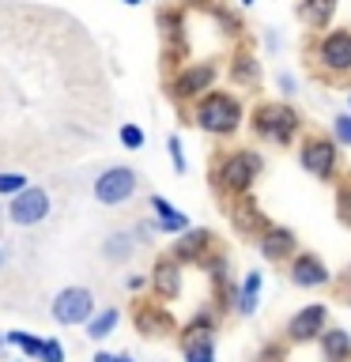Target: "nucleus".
<instances>
[{"mask_svg": "<svg viewBox=\"0 0 351 362\" xmlns=\"http://www.w3.org/2000/svg\"><path fill=\"white\" fill-rule=\"evenodd\" d=\"M38 362H64V344H61V339H45Z\"/></svg>", "mask_w": 351, "mask_h": 362, "instance_id": "nucleus-32", "label": "nucleus"}, {"mask_svg": "<svg viewBox=\"0 0 351 362\" xmlns=\"http://www.w3.org/2000/svg\"><path fill=\"white\" fill-rule=\"evenodd\" d=\"M226 215H231V226L242 238H257L260 230L268 226V215L260 211V204L253 200V192L249 197H238V200H231V208H226Z\"/></svg>", "mask_w": 351, "mask_h": 362, "instance_id": "nucleus-15", "label": "nucleus"}, {"mask_svg": "<svg viewBox=\"0 0 351 362\" xmlns=\"http://www.w3.org/2000/svg\"><path fill=\"white\" fill-rule=\"evenodd\" d=\"M242 4H253V0H242Z\"/></svg>", "mask_w": 351, "mask_h": 362, "instance_id": "nucleus-44", "label": "nucleus"}, {"mask_svg": "<svg viewBox=\"0 0 351 362\" xmlns=\"http://www.w3.org/2000/svg\"><path fill=\"white\" fill-rule=\"evenodd\" d=\"M166 151H170V163H174L178 174H185L189 163H185V151H181V140H178V136H170V140H166Z\"/></svg>", "mask_w": 351, "mask_h": 362, "instance_id": "nucleus-31", "label": "nucleus"}, {"mask_svg": "<svg viewBox=\"0 0 351 362\" xmlns=\"http://www.w3.org/2000/svg\"><path fill=\"white\" fill-rule=\"evenodd\" d=\"M181 355H185V362H215V332L181 328Z\"/></svg>", "mask_w": 351, "mask_h": 362, "instance_id": "nucleus-19", "label": "nucleus"}, {"mask_svg": "<svg viewBox=\"0 0 351 362\" xmlns=\"http://www.w3.org/2000/svg\"><path fill=\"white\" fill-rule=\"evenodd\" d=\"M333 140L340 147H351V113H336L333 117Z\"/></svg>", "mask_w": 351, "mask_h": 362, "instance_id": "nucleus-29", "label": "nucleus"}, {"mask_svg": "<svg viewBox=\"0 0 351 362\" xmlns=\"http://www.w3.org/2000/svg\"><path fill=\"white\" fill-rule=\"evenodd\" d=\"M215 253V238L212 230H204V226H189L185 234H178V242L170 245V257L178 260V264H204Z\"/></svg>", "mask_w": 351, "mask_h": 362, "instance_id": "nucleus-13", "label": "nucleus"}, {"mask_svg": "<svg viewBox=\"0 0 351 362\" xmlns=\"http://www.w3.org/2000/svg\"><path fill=\"white\" fill-rule=\"evenodd\" d=\"M215 79H219V64L215 61H192L181 64L174 79H170V98L174 102H197L208 90H215Z\"/></svg>", "mask_w": 351, "mask_h": 362, "instance_id": "nucleus-6", "label": "nucleus"}, {"mask_svg": "<svg viewBox=\"0 0 351 362\" xmlns=\"http://www.w3.org/2000/svg\"><path fill=\"white\" fill-rule=\"evenodd\" d=\"M317 347H321L325 362H351V332L347 328H333L328 325L321 339H317Z\"/></svg>", "mask_w": 351, "mask_h": 362, "instance_id": "nucleus-20", "label": "nucleus"}, {"mask_svg": "<svg viewBox=\"0 0 351 362\" xmlns=\"http://www.w3.org/2000/svg\"><path fill=\"white\" fill-rule=\"evenodd\" d=\"M4 219H8V211H4V208H0V223H4Z\"/></svg>", "mask_w": 351, "mask_h": 362, "instance_id": "nucleus-42", "label": "nucleus"}, {"mask_svg": "<svg viewBox=\"0 0 351 362\" xmlns=\"http://www.w3.org/2000/svg\"><path fill=\"white\" fill-rule=\"evenodd\" d=\"M328 328V305L325 302H310V305H302L299 313L287 321V344H313V339H321V332Z\"/></svg>", "mask_w": 351, "mask_h": 362, "instance_id": "nucleus-11", "label": "nucleus"}, {"mask_svg": "<svg viewBox=\"0 0 351 362\" xmlns=\"http://www.w3.org/2000/svg\"><path fill=\"white\" fill-rule=\"evenodd\" d=\"M117 362H132V358H129V355H117Z\"/></svg>", "mask_w": 351, "mask_h": 362, "instance_id": "nucleus-40", "label": "nucleus"}, {"mask_svg": "<svg viewBox=\"0 0 351 362\" xmlns=\"http://www.w3.org/2000/svg\"><path fill=\"white\" fill-rule=\"evenodd\" d=\"M249 129H253V136L265 144L291 147L302 132V117L294 106H287V102H260V106H253V113H249Z\"/></svg>", "mask_w": 351, "mask_h": 362, "instance_id": "nucleus-4", "label": "nucleus"}, {"mask_svg": "<svg viewBox=\"0 0 351 362\" xmlns=\"http://www.w3.org/2000/svg\"><path fill=\"white\" fill-rule=\"evenodd\" d=\"M246 121L242 98L234 90H208L204 98L192 102V124L208 136H234Z\"/></svg>", "mask_w": 351, "mask_h": 362, "instance_id": "nucleus-3", "label": "nucleus"}, {"mask_svg": "<svg viewBox=\"0 0 351 362\" xmlns=\"http://www.w3.org/2000/svg\"><path fill=\"white\" fill-rule=\"evenodd\" d=\"M336 215L344 226H351V174L336 181Z\"/></svg>", "mask_w": 351, "mask_h": 362, "instance_id": "nucleus-28", "label": "nucleus"}, {"mask_svg": "<svg viewBox=\"0 0 351 362\" xmlns=\"http://www.w3.org/2000/svg\"><path fill=\"white\" fill-rule=\"evenodd\" d=\"M340 287H344V294L351 298V264H347V272H344V276H340Z\"/></svg>", "mask_w": 351, "mask_h": 362, "instance_id": "nucleus-36", "label": "nucleus"}, {"mask_svg": "<svg viewBox=\"0 0 351 362\" xmlns=\"http://www.w3.org/2000/svg\"><path fill=\"white\" fill-rule=\"evenodd\" d=\"M226 76H231V83H238V87H257L260 83V61L246 49V45H238L231 64H226Z\"/></svg>", "mask_w": 351, "mask_h": 362, "instance_id": "nucleus-18", "label": "nucleus"}, {"mask_svg": "<svg viewBox=\"0 0 351 362\" xmlns=\"http://www.w3.org/2000/svg\"><path fill=\"white\" fill-rule=\"evenodd\" d=\"M117 136H121V144L129 147V151H140V147H144V140H147L140 124H121V132H117Z\"/></svg>", "mask_w": 351, "mask_h": 362, "instance_id": "nucleus-30", "label": "nucleus"}, {"mask_svg": "<svg viewBox=\"0 0 351 362\" xmlns=\"http://www.w3.org/2000/svg\"><path fill=\"white\" fill-rule=\"evenodd\" d=\"M4 344H8V332H0V351H4Z\"/></svg>", "mask_w": 351, "mask_h": 362, "instance_id": "nucleus-39", "label": "nucleus"}, {"mask_svg": "<svg viewBox=\"0 0 351 362\" xmlns=\"http://www.w3.org/2000/svg\"><path fill=\"white\" fill-rule=\"evenodd\" d=\"M95 294H91L87 287H61L57 291V298L50 305V317L57 325H87L91 317H95Z\"/></svg>", "mask_w": 351, "mask_h": 362, "instance_id": "nucleus-8", "label": "nucleus"}, {"mask_svg": "<svg viewBox=\"0 0 351 362\" xmlns=\"http://www.w3.org/2000/svg\"><path fill=\"white\" fill-rule=\"evenodd\" d=\"M91 362H117V355H110V351H95V358Z\"/></svg>", "mask_w": 351, "mask_h": 362, "instance_id": "nucleus-38", "label": "nucleus"}, {"mask_svg": "<svg viewBox=\"0 0 351 362\" xmlns=\"http://www.w3.org/2000/svg\"><path fill=\"white\" fill-rule=\"evenodd\" d=\"M265 170V155L253 151V147H231V151L215 155L212 163V185L223 200H238V197H249Z\"/></svg>", "mask_w": 351, "mask_h": 362, "instance_id": "nucleus-1", "label": "nucleus"}, {"mask_svg": "<svg viewBox=\"0 0 351 362\" xmlns=\"http://www.w3.org/2000/svg\"><path fill=\"white\" fill-rule=\"evenodd\" d=\"M4 211H8V223H16V226H38V223L50 219L53 204H50V192L42 185H30V189H23L19 197H11Z\"/></svg>", "mask_w": 351, "mask_h": 362, "instance_id": "nucleus-9", "label": "nucleus"}, {"mask_svg": "<svg viewBox=\"0 0 351 362\" xmlns=\"http://www.w3.org/2000/svg\"><path fill=\"white\" fill-rule=\"evenodd\" d=\"M136 189H140V174H136L132 166H106V170L95 177V185H91L95 200L106 204V208H117V204L132 200Z\"/></svg>", "mask_w": 351, "mask_h": 362, "instance_id": "nucleus-7", "label": "nucleus"}, {"mask_svg": "<svg viewBox=\"0 0 351 362\" xmlns=\"http://www.w3.org/2000/svg\"><path fill=\"white\" fill-rule=\"evenodd\" d=\"M136 253V238L129 230H113L106 242H102V257L110 260V264H125Z\"/></svg>", "mask_w": 351, "mask_h": 362, "instance_id": "nucleus-24", "label": "nucleus"}, {"mask_svg": "<svg viewBox=\"0 0 351 362\" xmlns=\"http://www.w3.org/2000/svg\"><path fill=\"white\" fill-rule=\"evenodd\" d=\"M260 287H265V276H260V272H246L242 287H238V302H234V313L238 317H253L257 313Z\"/></svg>", "mask_w": 351, "mask_h": 362, "instance_id": "nucleus-23", "label": "nucleus"}, {"mask_svg": "<svg viewBox=\"0 0 351 362\" xmlns=\"http://www.w3.org/2000/svg\"><path fill=\"white\" fill-rule=\"evenodd\" d=\"M181 268H185V264H178L170 253L159 257L155 264H151V276H147V279H151V291H155L159 302H174L178 294H181V276H185Z\"/></svg>", "mask_w": 351, "mask_h": 362, "instance_id": "nucleus-16", "label": "nucleus"}, {"mask_svg": "<svg viewBox=\"0 0 351 362\" xmlns=\"http://www.w3.org/2000/svg\"><path fill=\"white\" fill-rule=\"evenodd\" d=\"M23 189H30V177L27 174H16V170H0V197H19Z\"/></svg>", "mask_w": 351, "mask_h": 362, "instance_id": "nucleus-27", "label": "nucleus"}, {"mask_svg": "<svg viewBox=\"0 0 351 362\" xmlns=\"http://www.w3.org/2000/svg\"><path fill=\"white\" fill-rule=\"evenodd\" d=\"M276 83H280V90H283L287 98H291V95H299V83H294V76H291V72H280V76H276Z\"/></svg>", "mask_w": 351, "mask_h": 362, "instance_id": "nucleus-34", "label": "nucleus"}, {"mask_svg": "<svg viewBox=\"0 0 351 362\" xmlns=\"http://www.w3.org/2000/svg\"><path fill=\"white\" fill-rule=\"evenodd\" d=\"M265 42H268V49H276V45H280V34L268 27V30H265Z\"/></svg>", "mask_w": 351, "mask_h": 362, "instance_id": "nucleus-37", "label": "nucleus"}, {"mask_svg": "<svg viewBox=\"0 0 351 362\" xmlns=\"http://www.w3.org/2000/svg\"><path fill=\"white\" fill-rule=\"evenodd\" d=\"M257 253L268 260V264H287V260L299 253V238H294L291 226L268 223L265 230L257 234Z\"/></svg>", "mask_w": 351, "mask_h": 362, "instance_id": "nucleus-12", "label": "nucleus"}, {"mask_svg": "<svg viewBox=\"0 0 351 362\" xmlns=\"http://www.w3.org/2000/svg\"><path fill=\"white\" fill-rule=\"evenodd\" d=\"M117 321H121V310L106 305V310H98V313L84 325V332H87V339H106L113 328H117Z\"/></svg>", "mask_w": 351, "mask_h": 362, "instance_id": "nucleus-25", "label": "nucleus"}, {"mask_svg": "<svg viewBox=\"0 0 351 362\" xmlns=\"http://www.w3.org/2000/svg\"><path fill=\"white\" fill-rule=\"evenodd\" d=\"M8 344H11V347H19V351H23V355H27L30 362H38L45 339H38L34 332H23V328H11V332H8Z\"/></svg>", "mask_w": 351, "mask_h": 362, "instance_id": "nucleus-26", "label": "nucleus"}, {"mask_svg": "<svg viewBox=\"0 0 351 362\" xmlns=\"http://www.w3.org/2000/svg\"><path fill=\"white\" fill-rule=\"evenodd\" d=\"M159 27H163V42H166V53H181V45H185V16H181L178 8H163L159 11Z\"/></svg>", "mask_w": 351, "mask_h": 362, "instance_id": "nucleus-22", "label": "nucleus"}, {"mask_svg": "<svg viewBox=\"0 0 351 362\" xmlns=\"http://www.w3.org/2000/svg\"><path fill=\"white\" fill-rule=\"evenodd\" d=\"M151 211H155V230H159V234H174V238H178V234H185L189 226H192L189 215L178 211L166 197H151Z\"/></svg>", "mask_w": 351, "mask_h": 362, "instance_id": "nucleus-17", "label": "nucleus"}, {"mask_svg": "<svg viewBox=\"0 0 351 362\" xmlns=\"http://www.w3.org/2000/svg\"><path fill=\"white\" fill-rule=\"evenodd\" d=\"M287 279L302 291H317V287H328V283H333V272H328V264L317 253L299 249V253L287 260Z\"/></svg>", "mask_w": 351, "mask_h": 362, "instance_id": "nucleus-10", "label": "nucleus"}, {"mask_svg": "<svg viewBox=\"0 0 351 362\" xmlns=\"http://www.w3.org/2000/svg\"><path fill=\"white\" fill-rule=\"evenodd\" d=\"M125 287H129V291H144V287H151V279H147V276H129V279H125Z\"/></svg>", "mask_w": 351, "mask_h": 362, "instance_id": "nucleus-35", "label": "nucleus"}, {"mask_svg": "<svg viewBox=\"0 0 351 362\" xmlns=\"http://www.w3.org/2000/svg\"><path fill=\"white\" fill-rule=\"evenodd\" d=\"M310 72L321 83H347L351 79V27H333L310 45Z\"/></svg>", "mask_w": 351, "mask_h": 362, "instance_id": "nucleus-2", "label": "nucleus"}, {"mask_svg": "<svg viewBox=\"0 0 351 362\" xmlns=\"http://www.w3.org/2000/svg\"><path fill=\"white\" fill-rule=\"evenodd\" d=\"M336 16V0H299V19L306 23V30H328V23Z\"/></svg>", "mask_w": 351, "mask_h": 362, "instance_id": "nucleus-21", "label": "nucleus"}, {"mask_svg": "<svg viewBox=\"0 0 351 362\" xmlns=\"http://www.w3.org/2000/svg\"><path fill=\"white\" fill-rule=\"evenodd\" d=\"M132 325H136V332L147 336V339L174 336V332H178L174 317L166 313V305H163V302H136V310H132Z\"/></svg>", "mask_w": 351, "mask_h": 362, "instance_id": "nucleus-14", "label": "nucleus"}, {"mask_svg": "<svg viewBox=\"0 0 351 362\" xmlns=\"http://www.w3.org/2000/svg\"><path fill=\"white\" fill-rule=\"evenodd\" d=\"M215 19H219V27H223L226 34H242V23H238V16H234V11H223V8H215Z\"/></svg>", "mask_w": 351, "mask_h": 362, "instance_id": "nucleus-33", "label": "nucleus"}, {"mask_svg": "<svg viewBox=\"0 0 351 362\" xmlns=\"http://www.w3.org/2000/svg\"><path fill=\"white\" fill-rule=\"evenodd\" d=\"M125 4H129V8H136V4H140V0H125Z\"/></svg>", "mask_w": 351, "mask_h": 362, "instance_id": "nucleus-41", "label": "nucleus"}, {"mask_svg": "<svg viewBox=\"0 0 351 362\" xmlns=\"http://www.w3.org/2000/svg\"><path fill=\"white\" fill-rule=\"evenodd\" d=\"M0 268H4V249H0Z\"/></svg>", "mask_w": 351, "mask_h": 362, "instance_id": "nucleus-43", "label": "nucleus"}, {"mask_svg": "<svg viewBox=\"0 0 351 362\" xmlns=\"http://www.w3.org/2000/svg\"><path fill=\"white\" fill-rule=\"evenodd\" d=\"M299 166L317 181H336L340 177V144L333 136L310 132L299 144Z\"/></svg>", "mask_w": 351, "mask_h": 362, "instance_id": "nucleus-5", "label": "nucleus"}]
</instances>
